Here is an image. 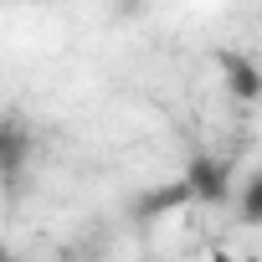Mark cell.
I'll return each mask as SVG.
<instances>
[{"label": "cell", "instance_id": "obj_1", "mask_svg": "<svg viewBox=\"0 0 262 262\" xmlns=\"http://www.w3.org/2000/svg\"><path fill=\"white\" fill-rule=\"evenodd\" d=\"M180 180H185L190 201H206V206H221V201H226V190H231V170H226L221 160H211V155L190 160V170H185Z\"/></svg>", "mask_w": 262, "mask_h": 262}, {"label": "cell", "instance_id": "obj_2", "mask_svg": "<svg viewBox=\"0 0 262 262\" xmlns=\"http://www.w3.org/2000/svg\"><path fill=\"white\" fill-rule=\"evenodd\" d=\"M26 160H31V128L21 118H0V175L16 180Z\"/></svg>", "mask_w": 262, "mask_h": 262}, {"label": "cell", "instance_id": "obj_3", "mask_svg": "<svg viewBox=\"0 0 262 262\" xmlns=\"http://www.w3.org/2000/svg\"><path fill=\"white\" fill-rule=\"evenodd\" d=\"M221 77H226V88H231L242 103L262 98V72H257L252 57H242V52H221Z\"/></svg>", "mask_w": 262, "mask_h": 262}, {"label": "cell", "instance_id": "obj_4", "mask_svg": "<svg viewBox=\"0 0 262 262\" xmlns=\"http://www.w3.org/2000/svg\"><path fill=\"white\" fill-rule=\"evenodd\" d=\"M180 206H195V201H190V190H185V180H175V185H160V190L139 195V201H134V216H139V221H155V216H170V211H180Z\"/></svg>", "mask_w": 262, "mask_h": 262}, {"label": "cell", "instance_id": "obj_5", "mask_svg": "<svg viewBox=\"0 0 262 262\" xmlns=\"http://www.w3.org/2000/svg\"><path fill=\"white\" fill-rule=\"evenodd\" d=\"M242 221L247 226H262V170L247 180V190H242Z\"/></svg>", "mask_w": 262, "mask_h": 262}, {"label": "cell", "instance_id": "obj_6", "mask_svg": "<svg viewBox=\"0 0 262 262\" xmlns=\"http://www.w3.org/2000/svg\"><path fill=\"white\" fill-rule=\"evenodd\" d=\"M211 262H236V257L231 252H211Z\"/></svg>", "mask_w": 262, "mask_h": 262}, {"label": "cell", "instance_id": "obj_7", "mask_svg": "<svg viewBox=\"0 0 262 262\" xmlns=\"http://www.w3.org/2000/svg\"><path fill=\"white\" fill-rule=\"evenodd\" d=\"M0 262H11V257H6V247H0Z\"/></svg>", "mask_w": 262, "mask_h": 262}]
</instances>
